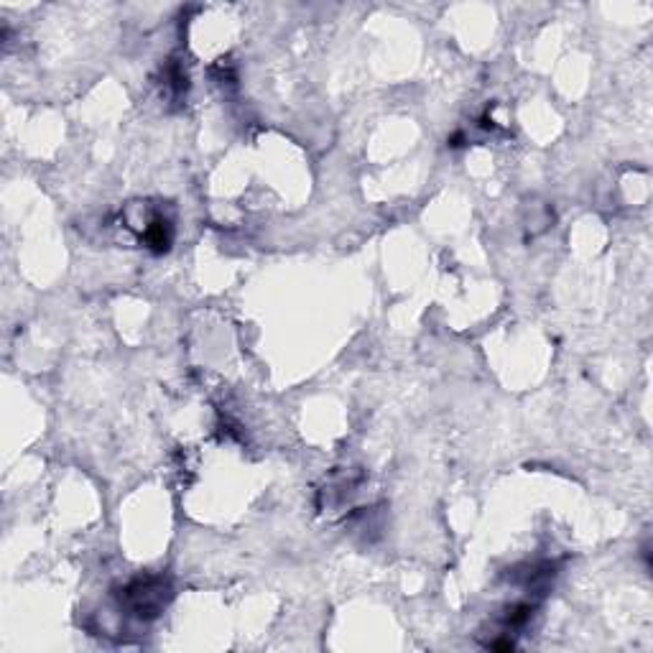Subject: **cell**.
<instances>
[{"mask_svg":"<svg viewBox=\"0 0 653 653\" xmlns=\"http://www.w3.org/2000/svg\"><path fill=\"white\" fill-rule=\"evenodd\" d=\"M125 602L138 618H156L166 602V585L161 580H141L125 590Z\"/></svg>","mask_w":653,"mask_h":653,"instance_id":"cell-1","label":"cell"}]
</instances>
